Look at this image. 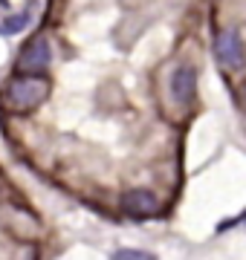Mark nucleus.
<instances>
[{"instance_id":"1","label":"nucleus","mask_w":246,"mask_h":260,"mask_svg":"<svg viewBox=\"0 0 246 260\" xmlns=\"http://www.w3.org/2000/svg\"><path fill=\"white\" fill-rule=\"evenodd\" d=\"M49 95V81L47 78H15L6 87V104L15 113H26L38 107Z\"/></svg>"},{"instance_id":"2","label":"nucleus","mask_w":246,"mask_h":260,"mask_svg":"<svg viewBox=\"0 0 246 260\" xmlns=\"http://www.w3.org/2000/svg\"><path fill=\"white\" fill-rule=\"evenodd\" d=\"M214 55L226 70H240L243 67V44H240L237 32H232V29L220 32L218 44H214Z\"/></svg>"},{"instance_id":"3","label":"nucleus","mask_w":246,"mask_h":260,"mask_svg":"<svg viewBox=\"0 0 246 260\" xmlns=\"http://www.w3.org/2000/svg\"><path fill=\"white\" fill-rule=\"evenodd\" d=\"M49 61H52V49H49V44L44 38H38V41H32V44H26V47L20 49L18 70H23V73H41V70L49 67Z\"/></svg>"},{"instance_id":"4","label":"nucleus","mask_w":246,"mask_h":260,"mask_svg":"<svg viewBox=\"0 0 246 260\" xmlns=\"http://www.w3.org/2000/svg\"><path fill=\"white\" fill-rule=\"evenodd\" d=\"M122 205H125V211L133 214V217H151V214H157V208H160V200L153 197V191L136 188L131 194H125Z\"/></svg>"},{"instance_id":"5","label":"nucleus","mask_w":246,"mask_h":260,"mask_svg":"<svg viewBox=\"0 0 246 260\" xmlns=\"http://www.w3.org/2000/svg\"><path fill=\"white\" fill-rule=\"evenodd\" d=\"M171 93L180 104H191L194 102V93H197V73L191 67H180L174 78H171Z\"/></svg>"},{"instance_id":"6","label":"nucleus","mask_w":246,"mask_h":260,"mask_svg":"<svg viewBox=\"0 0 246 260\" xmlns=\"http://www.w3.org/2000/svg\"><path fill=\"white\" fill-rule=\"evenodd\" d=\"M26 23H29V12H20V15H15V18L0 20V32H3V35H15V32H20V29H26Z\"/></svg>"},{"instance_id":"7","label":"nucleus","mask_w":246,"mask_h":260,"mask_svg":"<svg viewBox=\"0 0 246 260\" xmlns=\"http://www.w3.org/2000/svg\"><path fill=\"white\" fill-rule=\"evenodd\" d=\"M116 257H151L148 251H136V249H122V251H116Z\"/></svg>"},{"instance_id":"8","label":"nucleus","mask_w":246,"mask_h":260,"mask_svg":"<svg viewBox=\"0 0 246 260\" xmlns=\"http://www.w3.org/2000/svg\"><path fill=\"white\" fill-rule=\"evenodd\" d=\"M0 6H6V0H0Z\"/></svg>"}]
</instances>
